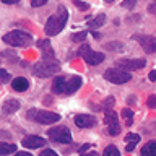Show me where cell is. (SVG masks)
Here are the masks:
<instances>
[{
  "label": "cell",
  "mask_w": 156,
  "mask_h": 156,
  "mask_svg": "<svg viewBox=\"0 0 156 156\" xmlns=\"http://www.w3.org/2000/svg\"><path fill=\"white\" fill-rule=\"evenodd\" d=\"M67 21H68V10L60 5V7L57 8V12L47 18L44 31H46L47 36H55V34H58L63 28H65Z\"/></svg>",
  "instance_id": "1"
},
{
  "label": "cell",
  "mask_w": 156,
  "mask_h": 156,
  "mask_svg": "<svg viewBox=\"0 0 156 156\" xmlns=\"http://www.w3.org/2000/svg\"><path fill=\"white\" fill-rule=\"evenodd\" d=\"M60 72V65L55 58H42L41 62L34 63L33 67V73L39 78H47L51 75H55V73Z\"/></svg>",
  "instance_id": "2"
},
{
  "label": "cell",
  "mask_w": 156,
  "mask_h": 156,
  "mask_svg": "<svg viewBox=\"0 0 156 156\" xmlns=\"http://www.w3.org/2000/svg\"><path fill=\"white\" fill-rule=\"evenodd\" d=\"M3 42L12 47H26L33 42V36L21 29H13L3 36Z\"/></svg>",
  "instance_id": "3"
},
{
  "label": "cell",
  "mask_w": 156,
  "mask_h": 156,
  "mask_svg": "<svg viewBox=\"0 0 156 156\" xmlns=\"http://www.w3.org/2000/svg\"><path fill=\"white\" fill-rule=\"evenodd\" d=\"M26 117L29 120L37 122V124H42V125H52L60 120V115L57 112L44 111V109H29L26 112Z\"/></svg>",
  "instance_id": "4"
},
{
  "label": "cell",
  "mask_w": 156,
  "mask_h": 156,
  "mask_svg": "<svg viewBox=\"0 0 156 156\" xmlns=\"http://www.w3.org/2000/svg\"><path fill=\"white\" fill-rule=\"evenodd\" d=\"M78 55H80L83 60H85L86 63H90V65H99V63L104 62V58L106 55L102 52H96V51H93V49L90 47V44H83V46L78 49Z\"/></svg>",
  "instance_id": "5"
},
{
  "label": "cell",
  "mask_w": 156,
  "mask_h": 156,
  "mask_svg": "<svg viewBox=\"0 0 156 156\" xmlns=\"http://www.w3.org/2000/svg\"><path fill=\"white\" fill-rule=\"evenodd\" d=\"M104 78L109 83H114V85H124V83L132 80L130 72L124 70L120 67H114V68H107L104 72Z\"/></svg>",
  "instance_id": "6"
},
{
  "label": "cell",
  "mask_w": 156,
  "mask_h": 156,
  "mask_svg": "<svg viewBox=\"0 0 156 156\" xmlns=\"http://www.w3.org/2000/svg\"><path fill=\"white\" fill-rule=\"evenodd\" d=\"M47 136L54 143H63V145L72 143V133L67 127H54V129H49Z\"/></svg>",
  "instance_id": "7"
},
{
  "label": "cell",
  "mask_w": 156,
  "mask_h": 156,
  "mask_svg": "<svg viewBox=\"0 0 156 156\" xmlns=\"http://www.w3.org/2000/svg\"><path fill=\"white\" fill-rule=\"evenodd\" d=\"M81 83H83L81 76H78V75L68 76V75H65V78H63V86H62V94H73V93H76L78 90H80Z\"/></svg>",
  "instance_id": "8"
},
{
  "label": "cell",
  "mask_w": 156,
  "mask_h": 156,
  "mask_svg": "<svg viewBox=\"0 0 156 156\" xmlns=\"http://www.w3.org/2000/svg\"><path fill=\"white\" fill-rule=\"evenodd\" d=\"M104 124L107 125V132L111 136H115L120 133V124L117 120V114L112 109L106 111V117H104Z\"/></svg>",
  "instance_id": "9"
},
{
  "label": "cell",
  "mask_w": 156,
  "mask_h": 156,
  "mask_svg": "<svg viewBox=\"0 0 156 156\" xmlns=\"http://www.w3.org/2000/svg\"><path fill=\"white\" fill-rule=\"evenodd\" d=\"M146 65V60L145 58H120L117 62V67L124 68L127 72H132V70H140Z\"/></svg>",
  "instance_id": "10"
},
{
  "label": "cell",
  "mask_w": 156,
  "mask_h": 156,
  "mask_svg": "<svg viewBox=\"0 0 156 156\" xmlns=\"http://www.w3.org/2000/svg\"><path fill=\"white\" fill-rule=\"evenodd\" d=\"M135 41H138V44L143 47V51L146 54H153L156 51V39L153 36H133Z\"/></svg>",
  "instance_id": "11"
},
{
  "label": "cell",
  "mask_w": 156,
  "mask_h": 156,
  "mask_svg": "<svg viewBox=\"0 0 156 156\" xmlns=\"http://www.w3.org/2000/svg\"><path fill=\"white\" fill-rule=\"evenodd\" d=\"M73 122H75V125L78 129H90V127L96 125V117L88 115V114H78V115H75Z\"/></svg>",
  "instance_id": "12"
},
{
  "label": "cell",
  "mask_w": 156,
  "mask_h": 156,
  "mask_svg": "<svg viewBox=\"0 0 156 156\" xmlns=\"http://www.w3.org/2000/svg\"><path fill=\"white\" fill-rule=\"evenodd\" d=\"M21 145L24 148H29V150H36V148H42L46 145V140L42 136H36V135H28L21 140Z\"/></svg>",
  "instance_id": "13"
},
{
  "label": "cell",
  "mask_w": 156,
  "mask_h": 156,
  "mask_svg": "<svg viewBox=\"0 0 156 156\" xmlns=\"http://www.w3.org/2000/svg\"><path fill=\"white\" fill-rule=\"evenodd\" d=\"M37 47L42 51V58H54V51L51 46V41L49 39H41L37 41Z\"/></svg>",
  "instance_id": "14"
},
{
  "label": "cell",
  "mask_w": 156,
  "mask_h": 156,
  "mask_svg": "<svg viewBox=\"0 0 156 156\" xmlns=\"http://www.w3.org/2000/svg\"><path fill=\"white\" fill-rule=\"evenodd\" d=\"M12 88L18 93H23L29 88V81L23 76H18V78H15V80H12Z\"/></svg>",
  "instance_id": "15"
},
{
  "label": "cell",
  "mask_w": 156,
  "mask_h": 156,
  "mask_svg": "<svg viewBox=\"0 0 156 156\" xmlns=\"http://www.w3.org/2000/svg\"><path fill=\"white\" fill-rule=\"evenodd\" d=\"M125 141H127L125 151H127V153H130V151H133V150H135L136 143L140 141V135H136V133H129V135L125 136Z\"/></svg>",
  "instance_id": "16"
},
{
  "label": "cell",
  "mask_w": 156,
  "mask_h": 156,
  "mask_svg": "<svg viewBox=\"0 0 156 156\" xmlns=\"http://www.w3.org/2000/svg\"><path fill=\"white\" fill-rule=\"evenodd\" d=\"M18 109H20V102L16 99H7L2 106V111L5 114H13V112H16Z\"/></svg>",
  "instance_id": "17"
},
{
  "label": "cell",
  "mask_w": 156,
  "mask_h": 156,
  "mask_svg": "<svg viewBox=\"0 0 156 156\" xmlns=\"http://www.w3.org/2000/svg\"><path fill=\"white\" fill-rule=\"evenodd\" d=\"M104 21H106V15L101 13V15H98V16H94L93 20L88 21V28L90 29H98V28H101L102 24H104Z\"/></svg>",
  "instance_id": "18"
},
{
  "label": "cell",
  "mask_w": 156,
  "mask_h": 156,
  "mask_svg": "<svg viewBox=\"0 0 156 156\" xmlns=\"http://www.w3.org/2000/svg\"><path fill=\"white\" fill-rule=\"evenodd\" d=\"M16 151L15 143H7V141H0V154H12Z\"/></svg>",
  "instance_id": "19"
},
{
  "label": "cell",
  "mask_w": 156,
  "mask_h": 156,
  "mask_svg": "<svg viewBox=\"0 0 156 156\" xmlns=\"http://www.w3.org/2000/svg\"><path fill=\"white\" fill-rule=\"evenodd\" d=\"M141 154H145V156L156 154V141H148V143L141 148Z\"/></svg>",
  "instance_id": "20"
},
{
  "label": "cell",
  "mask_w": 156,
  "mask_h": 156,
  "mask_svg": "<svg viewBox=\"0 0 156 156\" xmlns=\"http://www.w3.org/2000/svg\"><path fill=\"white\" fill-rule=\"evenodd\" d=\"M106 51H114V52H120L124 49V44L122 42H107L104 46Z\"/></svg>",
  "instance_id": "21"
},
{
  "label": "cell",
  "mask_w": 156,
  "mask_h": 156,
  "mask_svg": "<svg viewBox=\"0 0 156 156\" xmlns=\"http://www.w3.org/2000/svg\"><path fill=\"white\" fill-rule=\"evenodd\" d=\"M122 117L125 119L127 127L132 125V122H133V111H132V109H127V107H125V109L122 111Z\"/></svg>",
  "instance_id": "22"
},
{
  "label": "cell",
  "mask_w": 156,
  "mask_h": 156,
  "mask_svg": "<svg viewBox=\"0 0 156 156\" xmlns=\"http://www.w3.org/2000/svg\"><path fill=\"white\" fill-rule=\"evenodd\" d=\"M115 104V99L112 96H109V98H106L104 99V102H102V111H109V109H112V106Z\"/></svg>",
  "instance_id": "23"
},
{
  "label": "cell",
  "mask_w": 156,
  "mask_h": 156,
  "mask_svg": "<svg viewBox=\"0 0 156 156\" xmlns=\"http://www.w3.org/2000/svg\"><path fill=\"white\" fill-rule=\"evenodd\" d=\"M88 36V33L86 31H80V33H75V34H72V41L73 42H81V41H85Z\"/></svg>",
  "instance_id": "24"
},
{
  "label": "cell",
  "mask_w": 156,
  "mask_h": 156,
  "mask_svg": "<svg viewBox=\"0 0 156 156\" xmlns=\"http://www.w3.org/2000/svg\"><path fill=\"white\" fill-rule=\"evenodd\" d=\"M10 80H12V75H10L7 70L0 68V85H5V83H8Z\"/></svg>",
  "instance_id": "25"
},
{
  "label": "cell",
  "mask_w": 156,
  "mask_h": 156,
  "mask_svg": "<svg viewBox=\"0 0 156 156\" xmlns=\"http://www.w3.org/2000/svg\"><path fill=\"white\" fill-rule=\"evenodd\" d=\"M104 154L106 156H119V150H117L114 145H109L104 148Z\"/></svg>",
  "instance_id": "26"
},
{
  "label": "cell",
  "mask_w": 156,
  "mask_h": 156,
  "mask_svg": "<svg viewBox=\"0 0 156 156\" xmlns=\"http://www.w3.org/2000/svg\"><path fill=\"white\" fill-rule=\"evenodd\" d=\"M72 2L75 7H78L80 10H83V12H85V10H90V3H86V2H81V0H72Z\"/></svg>",
  "instance_id": "27"
},
{
  "label": "cell",
  "mask_w": 156,
  "mask_h": 156,
  "mask_svg": "<svg viewBox=\"0 0 156 156\" xmlns=\"http://www.w3.org/2000/svg\"><path fill=\"white\" fill-rule=\"evenodd\" d=\"M135 5H136V0H124V2H122V7L129 8V10H132Z\"/></svg>",
  "instance_id": "28"
},
{
  "label": "cell",
  "mask_w": 156,
  "mask_h": 156,
  "mask_svg": "<svg viewBox=\"0 0 156 156\" xmlns=\"http://www.w3.org/2000/svg\"><path fill=\"white\" fill-rule=\"evenodd\" d=\"M146 104H148L150 109H154V107H156V96L151 94V96L148 98V102H146Z\"/></svg>",
  "instance_id": "29"
},
{
  "label": "cell",
  "mask_w": 156,
  "mask_h": 156,
  "mask_svg": "<svg viewBox=\"0 0 156 156\" xmlns=\"http://www.w3.org/2000/svg\"><path fill=\"white\" fill-rule=\"evenodd\" d=\"M47 0H31V7L37 8V7H42V5H46Z\"/></svg>",
  "instance_id": "30"
},
{
  "label": "cell",
  "mask_w": 156,
  "mask_h": 156,
  "mask_svg": "<svg viewBox=\"0 0 156 156\" xmlns=\"http://www.w3.org/2000/svg\"><path fill=\"white\" fill-rule=\"evenodd\" d=\"M90 148H91V145H90V143H86V145H81L80 148H78V153H80V154H83V153H86V151L90 150Z\"/></svg>",
  "instance_id": "31"
},
{
  "label": "cell",
  "mask_w": 156,
  "mask_h": 156,
  "mask_svg": "<svg viewBox=\"0 0 156 156\" xmlns=\"http://www.w3.org/2000/svg\"><path fill=\"white\" fill-rule=\"evenodd\" d=\"M41 156H57V153L54 150H44L41 153Z\"/></svg>",
  "instance_id": "32"
},
{
  "label": "cell",
  "mask_w": 156,
  "mask_h": 156,
  "mask_svg": "<svg viewBox=\"0 0 156 156\" xmlns=\"http://www.w3.org/2000/svg\"><path fill=\"white\" fill-rule=\"evenodd\" d=\"M148 78H150V81H156V70H151Z\"/></svg>",
  "instance_id": "33"
},
{
  "label": "cell",
  "mask_w": 156,
  "mask_h": 156,
  "mask_svg": "<svg viewBox=\"0 0 156 156\" xmlns=\"http://www.w3.org/2000/svg\"><path fill=\"white\" fill-rule=\"evenodd\" d=\"M16 153V156H33L29 151H15Z\"/></svg>",
  "instance_id": "34"
},
{
  "label": "cell",
  "mask_w": 156,
  "mask_h": 156,
  "mask_svg": "<svg viewBox=\"0 0 156 156\" xmlns=\"http://www.w3.org/2000/svg\"><path fill=\"white\" fill-rule=\"evenodd\" d=\"M2 2H3L5 5H15V3H18L20 0H2Z\"/></svg>",
  "instance_id": "35"
},
{
  "label": "cell",
  "mask_w": 156,
  "mask_h": 156,
  "mask_svg": "<svg viewBox=\"0 0 156 156\" xmlns=\"http://www.w3.org/2000/svg\"><path fill=\"white\" fill-rule=\"evenodd\" d=\"M154 10H156V5H154V3H151L150 7H148V12H150V13H154Z\"/></svg>",
  "instance_id": "36"
},
{
  "label": "cell",
  "mask_w": 156,
  "mask_h": 156,
  "mask_svg": "<svg viewBox=\"0 0 156 156\" xmlns=\"http://www.w3.org/2000/svg\"><path fill=\"white\" fill-rule=\"evenodd\" d=\"M127 101H130V104H135V96H130Z\"/></svg>",
  "instance_id": "37"
},
{
  "label": "cell",
  "mask_w": 156,
  "mask_h": 156,
  "mask_svg": "<svg viewBox=\"0 0 156 156\" xmlns=\"http://www.w3.org/2000/svg\"><path fill=\"white\" fill-rule=\"evenodd\" d=\"M112 2H114V0H106V3H112Z\"/></svg>",
  "instance_id": "38"
}]
</instances>
